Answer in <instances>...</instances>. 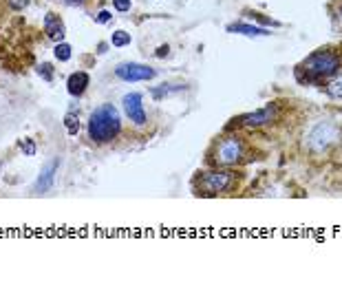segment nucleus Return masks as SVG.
<instances>
[{"mask_svg": "<svg viewBox=\"0 0 342 287\" xmlns=\"http://www.w3.org/2000/svg\"><path fill=\"white\" fill-rule=\"evenodd\" d=\"M340 137V130L333 122H318L314 128L309 130L305 144L309 153H324L329 146H333Z\"/></svg>", "mask_w": 342, "mask_h": 287, "instance_id": "7ed1b4c3", "label": "nucleus"}, {"mask_svg": "<svg viewBox=\"0 0 342 287\" xmlns=\"http://www.w3.org/2000/svg\"><path fill=\"white\" fill-rule=\"evenodd\" d=\"M55 170H58V159H53L51 163H47V166L42 168L40 177H38V181H36V190H38V192H47V190L53 185Z\"/></svg>", "mask_w": 342, "mask_h": 287, "instance_id": "1a4fd4ad", "label": "nucleus"}, {"mask_svg": "<svg viewBox=\"0 0 342 287\" xmlns=\"http://www.w3.org/2000/svg\"><path fill=\"white\" fill-rule=\"evenodd\" d=\"M342 66V60L336 51H318L311 53L309 57H305L300 66H298V79L302 82H311V79H322L331 78L333 73H338V69Z\"/></svg>", "mask_w": 342, "mask_h": 287, "instance_id": "f03ea898", "label": "nucleus"}, {"mask_svg": "<svg viewBox=\"0 0 342 287\" xmlns=\"http://www.w3.org/2000/svg\"><path fill=\"white\" fill-rule=\"evenodd\" d=\"M168 44H164V47H159V49H157V55H159V57H166V55H168Z\"/></svg>", "mask_w": 342, "mask_h": 287, "instance_id": "b1692460", "label": "nucleus"}, {"mask_svg": "<svg viewBox=\"0 0 342 287\" xmlns=\"http://www.w3.org/2000/svg\"><path fill=\"white\" fill-rule=\"evenodd\" d=\"M227 31H230V33L249 35V38H256V35H269V31H267V29H263V26L247 25V22H232V25H227Z\"/></svg>", "mask_w": 342, "mask_h": 287, "instance_id": "f8f14e48", "label": "nucleus"}, {"mask_svg": "<svg viewBox=\"0 0 342 287\" xmlns=\"http://www.w3.org/2000/svg\"><path fill=\"white\" fill-rule=\"evenodd\" d=\"M245 146L239 137H225L217 144V150H214V161L219 166H234L243 159Z\"/></svg>", "mask_w": 342, "mask_h": 287, "instance_id": "20e7f679", "label": "nucleus"}, {"mask_svg": "<svg viewBox=\"0 0 342 287\" xmlns=\"http://www.w3.org/2000/svg\"><path fill=\"white\" fill-rule=\"evenodd\" d=\"M9 2H11V7H14V9H24L29 4V0H9Z\"/></svg>", "mask_w": 342, "mask_h": 287, "instance_id": "5701e85b", "label": "nucleus"}, {"mask_svg": "<svg viewBox=\"0 0 342 287\" xmlns=\"http://www.w3.org/2000/svg\"><path fill=\"white\" fill-rule=\"evenodd\" d=\"M232 181H234V175L227 172V170L208 172V175L201 177V185H203L205 190H210V192H225V190L232 185Z\"/></svg>", "mask_w": 342, "mask_h": 287, "instance_id": "0eeeda50", "label": "nucleus"}, {"mask_svg": "<svg viewBox=\"0 0 342 287\" xmlns=\"http://www.w3.org/2000/svg\"><path fill=\"white\" fill-rule=\"evenodd\" d=\"M64 128H67L69 135H77V130H80V119L75 117V113H69L67 117H64Z\"/></svg>", "mask_w": 342, "mask_h": 287, "instance_id": "2eb2a0df", "label": "nucleus"}, {"mask_svg": "<svg viewBox=\"0 0 342 287\" xmlns=\"http://www.w3.org/2000/svg\"><path fill=\"white\" fill-rule=\"evenodd\" d=\"M115 75L124 82H148L155 78V69H150L148 64H139V62H124L115 69Z\"/></svg>", "mask_w": 342, "mask_h": 287, "instance_id": "39448f33", "label": "nucleus"}, {"mask_svg": "<svg viewBox=\"0 0 342 287\" xmlns=\"http://www.w3.org/2000/svg\"><path fill=\"white\" fill-rule=\"evenodd\" d=\"M45 29H47V35L55 42H62L64 38V22L60 20L55 13H47L45 16Z\"/></svg>", "mask_w": 342, "mask_h": 287, "instance_id": "9d476101", "label": "nucleus"}, {"mask_svg": "<svg viewBox=\"0 0 342 287\" xmlns=\"http://www.w3.org/2000/svg\"><path fill=\"white\" fill-rule=\"evenodd\" d=\"M53 53H55V57H58L60 62H69V60H71V55H73V49H71V44H69V42H58V44H55V49H53Z\"/></svg>", "mask_w": 342, "mask_h": 287, "instance_id": "ddd939ff", "label": "nucleus"}, {"mask_svg": "<svg viewBox=\"0 0 342 287\" xmlns=\"http://www.w3.org/2000/svg\"><path fill=\"white\" fill-rule=\"evenodd\" d=\"M62 2H67V4H84L86 0H62Z\"/></svg>", "mask_w": 342, "mask_h": 287, "instance_id": "393cba45", "label": "nucleus"}, {"mask_svg": "<svg viewBox=\"0 0 342 287\" xmlns=\"http://www.w3.org/2000/svg\"><path fill=\"white\" fill-rule=\"evenodd\" d=\"M122 106H124V113L128 115V119L137 126L146 124V110H144V102L139 93H128V95L122 97Z\"/></svg>", "mask_w": 342, "mask_h": 287, "instance_id": "423d86ee", "label": "nucleus"}, {"mask_svg": "<svg viewBox=\"0 0 342 287\" xmlns=\"http://www.w3.org/2000/svg\"><path fill=\"white\" fill-rule=\"evenodd\" d=\"M327 93L333 97V100H342V75L333 78L331 82L327 84Z\"/></svg>", "mask_w": 342, "mask_h": 287, "instance_id": "4468645a", "label": "nucleus"}, {"mask_svg": "<svg viewBox=\"0 0 342 287\" xmlns=\"http://www.w3.org/2000/svg\"><path fill=\"white\" fill-rule=\"evenodd\" d=\"M274 117H276V106H267V108H263V110L245 115L243 124H247V126H263V124H269Z\"/></svg>", "mask_w": 342, "mask_h": 287, "instance_id": "9b49d317", "label": "nucleus"}, {"mask_svg": "<svg viewBox=\"0 0 342 287\" xmlns=\"http://www.w3.org/2000/svg\"><path fill=\"white\" fill-rule=\"evenodd\" d=\"M113 7H115L117 11L126 13V11H130V0H113Z\"/></svg>", "mask_w": 342, "mask_h": 287, "instance_id": "4be33fe9", "label": "nucleus"}, {"mask_svg": "<svg viewBox=\"0 0 342 287\" xmlns=\"http://www.w3.org/2000/svg\"><path fill=\"white\" fill-rule=\"evenodd\" d=\"M38 73H40L45 79H53V66H51V64H40V66H38Z\"/></svg>", "mask_w": 342, "mask_h": 287, "instance_id": "412c9836", "label": "nucleus"}, {"mask_svg": "<svg viewBox=\"0 0 342 287\" xmlns=\"http://www.w3.org/2000/svg\"><path fill=\"white\" fill-rule=\"evenodd\" d=\"M111 44H113V47H128V44H130V35L126 33V31H115V33L111 35Z\"/></svg>", "mask_w": 342, "mask_h": 287, "instance_id": "dca6fc26", "label": "nucleus"}, {"mask_svg": "<svg viewBox=\"0 0 342 287\" xmlns=\"http://www.w3.org/2000/svg\"><path fill=\"white\" fill-rule=\"evenodd\" d=\"M340 13H342V11H340Z\"/></svg>", "mask_w": 342, "mask_h": 287, "instance_id": "a878e982", "label": "nucleus"}, {"mask_svg": "<svg viewBox=\"0 0 342 287\" xmlns=\"http://www.w3.org/2000/svg\"><path fill=\"white\" fill-rule=\"evenodd\" d=\"M181 88L183 86H179V88H174V86H170V84H164V86H161V88H155V91H152V97H157V100H161V97H164V95H168V93L170 91H181Z\"/></svg>", "mask_w": 342, "mask_h": 287, "instance_id": "a211bd4d", "label": "nucleus"}, {"mask_svg": "<svg viewBox=\"0 0 342 287\" xmlns=\"http://www.w3.org/2000/svg\"><path fill=\"white\" fill-rule=\"evenodd\" d=\"M122 130L120 110L113 104H102L91 113L89 117V135L95 144H106L113 141Z\"/></svg>", "mask_w": 342, "mask_h": 287, "instance_id": "f257e3e1", "label": "nucleus"}, {"mask_svg": "<svg viewBox=\"0 0 342 287\" xmlns=\"http://www.w3.org/2000/svg\"><path fill=\"white\" fill-rule=\"evenodd\" d=\"M249 16H252V18H254V20H256V22H263V25H267V26H280V22L271 20V18L263 16V13H249Z\"/></svg>", "mask_w": 342, "mask_h": 287, "instance_id": "6ab92c4d", "label": "nucleus"}, {"mask_svg": "<svg viewBox=\"0 0 342 287\" xmlns=\"http://www.w3.org/2000/svg\"><path fill=\"white\" fill-rule=\"evenodd\" d=\"M20 150H23L27 157H31V155H36V144H33V139H20Z\"/></svg>", "mask_w": 342, "mask_h": 287, "instance_id": "f3484780", "label": "nucleus"}, {"mask_svg": "<svg viewBox=\"0 0 342 287\" xmlns=\"http://www.w3.org/2000/svg\"><path fill=\"white\" fill-rule=\"evenodd\" d=\"M86 86H89V75H86L84 71H75V73L69 75V79H67V91L71 93L73 97L84 95Z\"/></svg>", "mask_w": 342, "mask_h": 287, "instance_id": "6e6552de", "label": "nucleus"}, {"mask_svg": "<svg viewBox=\"0 0 342 287\" xmlns=\"http://www.w3.org/2000/svg\"><path fill=\"white\" fill-rule=\"evenodd\" d=\"M111 20H113V16H111V11H106V9L98 11V16H95V22H98V25H108Z\"/></svg>", "mask_w": 342, "mask_h": 287, "instance_id": "aec40b11", "label": "nucleus"}]
</instances>
